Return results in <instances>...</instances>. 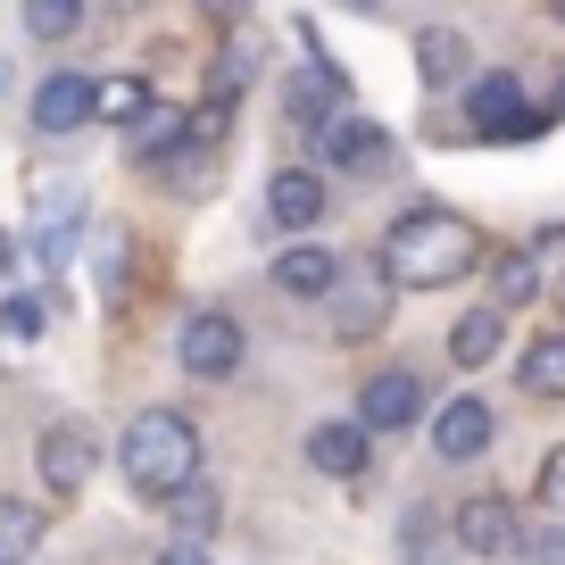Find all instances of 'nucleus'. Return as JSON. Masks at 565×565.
Returning a JSON list of instances; mask_svg holds the SVG:
<instances>
[{"label":"nucleus","mask_w":565,"mask_h":565,"mask_svg":"<svg viewBox=\"0 0 565 565\" xmlns=\"http://www.w3.org/2000/svg\"><path fill=\"white\" fill-rule=\"evenodd\" d=\"M557 117H565V67H557Z\"/></svg>","instance_id":"473e14b6"},{"label":"nucleus","mask_w":565,"mask_h":565,"mask_svg":"<svg viewBox=\"0 0 565 565\" xmlns=\"http://www.w3.org/2000/svg\"><path fill=\"white\" fill-rule=\"evenodd\" d=\"M491 300H499V308L541 300V258H532V249H508V258L491 266Z\"/></svg>","instance_id":"412c9836"},{"label":"nucleus","mask_w":565,"mask_h":565,"mask_svg":"<svg viewBox=\"0 0 565 565\" xmlns=\"http://www.w3.org/2000/svg\"><path fill=\"white\" fill-rule=\"evenodd\" d=\"M0 333H9V341L42 333V300H34V291H9V300H0Z\"/></svg>","instance_id":"a878e982"},{"label":"nucleus","mask_w":565,"mask_h":565,"mask_svg":"<svg viewBox=\"0 0 565 565\" xmlns=\"http://www.w3.org/2000/svg\"><path fill=\"white\" fill-rule=\"evenodd\" d=\"M532 499H541L548 515H565V441H557V449L541 458V482H532Z\"/></svg>","instance_id":"bb28decb"},{"label":"nucleus","mask_w":565,"mask_h":565,"mask_svg":"<svg viewBox=\"0 0 565 565\" xmlns=\"http://www.w3.org/2000/svg\"><path fill=\"white\" fill-rule=\"evenodd\" d=\"M524 565H565V532L557 524H541V532H524V548H515Z\"/></svg>","instance_id":"cd10ccee"},{"label":"nucleus","mask_w":565,"mask_h":565,"mask_svg":"<svg viewBox=\"0 0 565 565\" xmlns=\"http://www.w3.org/2000/svg\"><path fill=\"white\" fill-rule=\"evenodd\" d=\"M167 515H175L183 541H209V532H216V491H209V482H183V491L167 499Z\"/></svg>","instance_id":"4be33fe9"},{"label":"nucleus","mask_w":565,"mask_h":565,"mask_svg":"<svg viewBox=\"0 0 565 565\" xmlns=\"http://www.w3.org/2000/svg\"><path fill=\"white\" fill-rule=\"evenodd\" d=\"M491 407L482 399H449V407H433V449H441L449 466H466V458H482V449H491Z\"/></svg>","instance_id":"ddd939ff"},{"label":"nucleus","mask_w":565,"mask_h":565,"mask_svg":"<svg viewBox=\"0 0 565 565\" xmlns=\"http://www.w3.org/2000/svg\"><path fill=\"white\" fill-rule=\"evenodd\" d=\"M0 100H9V58H0Z\"/></svg>","instance_id":"72a5a7b5"},{"label":"nucleus","mask_w":565,"mask_h":565,"mask_svg":"<svg viewBox=\"0 0 565 565\" xmlns=\"http://www.w3.org/2000/svg\"><path fill=\"white\" fill-rule=\"evenodd\" d=\"M9 258H18V242H9V233H0V275H9Z\"/></svg>","instance_id":"7c9ffc66"},{"label":"nucleus","mask_w":565,"mask_h":565,"mask_svg":"<svg viewBox=\"0 0 565 565\" xmlns=\"http://www.w3.org/2000/svg\"><path fill=\"white\" fill-rule=\"evenodd\" d=\"M308 51H317V42H308ZM341 100H350V75H341L333 51H317V58H308V75L291 84V108H300V117H317V108H341Z\"/></svg>","instance_id":"f3484780"},{"label":"nucleus","mask_w":565,"mask_h":565,"mask_svg":"<svg viewBox=\"0 0 565 565\" xmlns=\"http://www.w3.org/2000/svg\"><path fill=\"white\" fill-rule=\"evenodd\" d=\"M266 275H275V291H291V300H333L341 291V258L324 242H291Z\"/></svg>","instance_id":"f8f14e48"},{"label":"nucleus","mask_w":565,"mask_h":565,"mask_svg":"<svg viewBox=\"0 0 565 565\" xmlns=\"http://www.w3.org/2000/svg\"><path fill=\"white\" fill-rule=\"evenodd\" d=\"M84 117H100V75L58 67V75L34 84V134H75Z\"/></svg>","instance_id":"423d86ee"},{"label":"nucleus","mask_w":565,"mask_h":565,"mask_svg":"<svg viewBox=\"0 0 565 565\" xmlns=\"http://www.w3.org/2000/svg\"><path fill=\"white\" fill-rule=\"evenodd\" d=\"M159 565H209V541H175V548H159Z\"/></svg>","instance_id":"c85d7f7f"},{"label":"nucleus","mask_w":565,"mask_h":565,"mask_svg":"<svg viewBox=\"0 0 565 565\" xmlns=\"http://www.w3.org/2000/svg\"><path fill=\"white\" fill-rule=\"evenodd\" d=\"M366 449H374V424H366V416H333V424H317V433H308V466H317V475H333V482L366 475Z\"/></svg>","instance_id":"9b49d317"},{"label":"nucleus","mask_w":565,"mask_h":565,"mask_svg":"<svg viewBox=\"0 0 565 565\" xmlns=\"http://www.w3.org/2000/svg\"><path fill=\"white\" fill-rule=\"evenodd\" d=\"M42 532H51V515L34 499H0V565H25L42 548Z\"/></svg>","instance_id":"6ab92c4d"},{"label":"nucleus","mask_w":565,"mask_h":565,"mask_svg":"<svg viewBox=\"0 0 565 565\" xmlns=\"http://www.w3.org/2000/svg\"><path fill=\"white\" fill-rule=\"evenodd\" d=\"M557 300H565V275H557Z\"/></svg>","instance_id":"c9c22d12"},{"label":"nucleus","mask_w":565,"mask_h":565,"mask_svg":"<svg viewBox=\"0 0 565 565\" xmlns=\"http://www.w3.org/2000/svg\"><path fill=\"white\" fill-rule=\"evenodd\" d=\"M100 117H108V125L150 117V84H141V75H108V84H100Z\"/></svg>","instance_id":"b1692460"},{"label":"nucleus","mask_w":565,"mask_h":565,"mask_svg":"<svg viewBox=\"0 0 565 565\" xmlns=\"http://www.w3.org/2000/svg\"><path fill=\"white\" fill-rule=\"evenodd\" d=\"M466 67H475V42H466L458 25H424V34H416V75L433 92H449Z\"/></svg>","instance_id":"4468645a"},{"label":"nucleus","mask_w":565,"mask_h":565,"mask_svg":"<svg viewBox=\"0 0 565 565\" xmlns=\"http://www.w3.org/2000/svg\"><path fill=\"white\" fill-rule=\"evenodd\" d=\"M449 532H458V548L466 557H508L524 532H515V508L499 491H475V499H458V515H449Z\"/></svg>","instance_id":"0eeeda50"},{"label":"nucleus","mask_w":565,"mask_h":565,"mask_svg":"<svg viewBox=\"0 0 565 565\" xmlns=\"http://www.w3.org/2000/svg\"><path fill=\"white\" fill-rule=\"evenodd\" d=\"M475 258H482V233L458 209H407L383 233V275L407 291H449L458 275H475Z\"/></svg>","instance_id":"f257e3e1"},{"label":"nucleus","mask_w":565,"mask_h":565,"mask_svg":"<svg viewBox=\"0 0 565 565\" xmlns=\"http://www.w3.org/2000/svg\"><path fill=\"white\" fill-rule=\"evenodd\" d=\"M499 333H508L499 300H491V308H466V317L449 324V358H458V366H491V358H499Z\"/></svg>","instance_id":"dca6fc26"},{"label":"nucleus","mask_w":565,"mask_h":565,"mask_svg":"<svg viewBox=\"0 0 565 565\" xmlns=\"http://www.w3.org/2000/svg\"><path fill=\"white\" fill-rule=\"evenodd\" d=\"M557 108H532L524 100V75H475L466 84V125L482 141H541Z\"/></svg>","instance_id":"7ed1b4c3"},{"label":"nucleus","mask_w":565,"mask_h":565,"mask_svg":"<svg viewBox=\"0 0 565 565\" xmlns=\"http://www.w3.org/2000/svg\"><path fill=\"white\" fill-rule=\"evenodd\" d=\"M92 466H100V441H92V424H51V433H42L34 441V475H42V491L51 499H75L92 482Z\"/></svg>","instance_id":"39448f33"},{"label":"nucleus","mask_w":565,"mask_h":565,"mask_svg":"<svg viewBox=\"0 0 565 565\" xmlns=\"http://www.w3.org/2000/svg\"><path fill=\"white\" fill-rule=\"evenodd\" d=\"M324 209H333V200H324L317 167H282V175L266 183V225H275V233H317Z\"/></svg>","instance_id":"6e6552de"},{"label":"nucleus","mask_w":565,"mask_h":565,"mask_svg":"<svg viewBox=\"0 0 565 565\" xmlns=\"http://www.w3.org/2000/svg\"><path fill=\"white\" fill-rule=\"evenodd\" d=\"M209 9H216V18H225V25H242V0H209Z\"/></svg>","instance_id":"c756f323"},{"label":"nucleus","mask_w":565,"mask_h":565,"mask_svg":"<svg viewBox=\"0 0 565 565\" xmlns=\"http://www.w3.org/2000/svg\"><path fill=\"white\" fill-rule=\"evenodd\" d=\"M125 141H134L141 167H167V150H175V141H192V108H150V117L125 125Z\"/></svg>","instance_id":"2eb2a0df"},{"label":"nucleus","mask_w":565,"mask_h":565,"mask_svg":"<svg viewBox=\"0 0 565 565\" xmlns=\"http://www.w3.org/2000/svg\"><path fill=\"white\" fill-rule=\"evenodd\" d=\"M242 350H249V333H242V317H225V308H192L183 333H175L183 374H200V383H225V374L242 366Z\"/></svg>","instance_id":"20e7f679"},{"label":"nucleus","mask_w":565,"mask_h":565,"mask_svg":"<svg viewBox=\"0 0 565 565\" xmlns=\"http://www.w3.org/2000/svg\"><path fill=\"white\" fill-rule=\"evenodd\" d=\"M75 233H84V209H51V216H42V225H34V258L51 266V275H58V266H67Z\"/></svg>","instance_id":"5701e85b"},{"label":"nucleus","mask_w":565,"mask_h":565,"mask_svg":"<svg viewBox=\"0 0 565 565\" xmlns=\"http://www.w3.org/2000/svg\"><path fill=\"white\" fill-rule=\"evenodd\" d=\"M350 9H358V18H374V9H383V0H350Z\"/></svg>","instance_id":"2f4dec72"},{"label":"nucleus","mask_w":565,"mask_h":565,"mask_svg":"<svg viewBox=\"0 0 565 565\" xmlns=\"http://www.w3.org/2000/svg\"><path fill=\"white\" fill-rule=\"evenodd\" d=\"M548 18H565V0H548Z\"/></svg>","instance_id":"f704fd0d"},{"label":"nucleus","mask_w":565,"mask_h":565,"mask_svg":"<svg viewBox=\"0 0 565 565\" xmlns=\"http://www.w3.org/2000/svg\"><path fill=\"white\" fill-rule=\"evenodd\" d=\"M515 383L532 391V399H565V333H541L524 358H515Z\"/></svg>","instance_id":"a211bd4d"},{"label":"nucleus","mask_w":565,"mask_h":565,"mask_svg":"<svg viewBox=\"0 0 565 565\" xmlns=\"http://www.w3.org/2000/svg\"><path fill=\"white\" fill-rule=\"evenodd\" d=\"M75 25H84V0H25V34H42V42H67Z\"/></svg>","instance_id":"393cba45"},{"label":"nucleus","mask_w":565,"mask_h":565,"mask_svg":"<svg viewBox=\"0 0 565 565\" xmlns=\"http://www.w3.org/2000/svg\"><path fill=\"white\" fill-rule=\"evenodd\" d=\"M258 58H266V42L249 34V25H233V34H225V51H216V92H225V100H233V92H249Z\"/></svg>","instance_id":"aec40b11"},{"label":"nucleus","mask_w":565,"mask_h":565,"mask_svg":"<svg viewBox=\"0 0 565 565\" xmlns=\"http://www.w3.org/2000/svg\"><path fill=\"white\" fill-rule=\"evenodd\" d=\"M358 416H366L374 433H407V424L424 416V374H416V366H391V374H374V383L358 391Z\"/></svg>","instance_id":"9d476101"},{"label":"nucleus","mask_w":565,"mask_h":565,"mask_svg":"<svg viewBox=\"0 0 565 565\" xmlns=\"http://www.w3.org/2000/svg\"><path fill=\"white\" fill-rule=\"evenodd\" d=\"M125 482H134L150 508H167L183 482H200V424L175 416V407H141V416L125 424Z\"/></svg>","instance_id":"f03ea898"},{"label":"nucleus","mask_w":565,"mask_h":565,"mask_svg":"<svg viewBox=\"0 0 565 565\" xmlns=\"http://www.w3.org/2000/svg\"><path fill=\"white\" fill-rule=\"evenodd\" d=\"M317 159L333 167V175H383V167H391V134L366 125V117H341V125L317 134Z\"/></svg>","instance_id":"1a4fd4ad"}]
</instances>
